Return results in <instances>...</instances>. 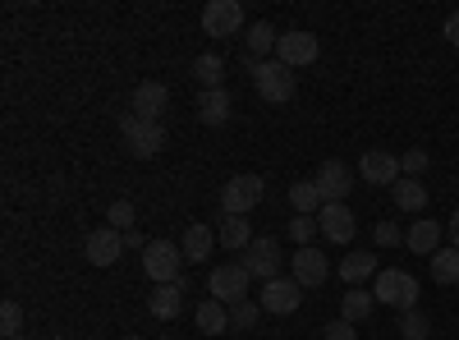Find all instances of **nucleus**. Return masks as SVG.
<instances>
[{
	"instance_id": "9d476101",
	"label": "nucleus",
	"mask_w": 459,
	"mask_h": 340,
	"mask_svg": "<svg viewBox=\"0 0 459 340\" xmlns=\"http://www.w3.org/2000/svg\"><path fill=\"white\" fill-rule=\"evenodd\" d=\"M244 28V5L239 0H212L203 10V32L207 37H235Z\"/></svg>"
},
{
	"instance_id": "cd10ccee",
	"label": "nucleus",
	"mask_w": 459,
	"mask_h": 340,
	"mask_svg": "<svg viewBox=\"0 0 459 340\" xmlns=\"http://www.w3.org/2000/svg\"><path fill=\"white\" fill-rule=\"evenodd\" d=\"M276 42H281V32H276L272 23H253V28H248V51H244V60H262L266 51H276Z\"/></svg>"
},
{
	"instance_id": "393cba45",
	"label": "nucleus",
	"mask_w": 459,
	"mask_h": 340,
	"mask_svg": "<svg viewBox=\"0 0 459 340\" xmlns=\"http://www.w3.org/2000/svg\"><path fill=\"white\" fill-rule=\"evenodd\" d=\"M428 262H432V281L437 285H455L459 281V248L455 244H441Z\"/></svg>"
},
{
	"instance_id": "dca6fc26",
	"label": "nucleus",
	"mask_w": 459,
	"mask_h": 340,
	"mask_svg": "<svg viewBox=\"0 0 459 340\" xmlns=\"http://www.w3.org/2000/svg\"><path fill=\"white\" fill-rule=\"evenodd\" d=\"M170 106V88L157 83V79H147L134 88V116L138 120H161V110Z\"/></svg>"
},
{
	"instance_id": "f704fd0d",
	"label": "nucleus",
	"mask_w": 459,
	"mask_h": 340,
	"mask_svg": "<svg viewBox=\"0 0 459 340\" xmlns=\"http://www.w3.org/2000/svg\"><path fill=\"white\" fill-rule=\"evenodd\" d=\"M372 240H377L381 248H391V244H404V231H400L395 221H377V225H372Z\"/></svg>"
},
{
	"instance_id": "39448f33",
	"label": "nucleus",
	"mask_w": 459,
	"mask_h": 340,
	"mask_svg": "<svg viewBox=\"0 0 459 340\" xmlns=\"http://www.w3.org/2000/svg\"><path fill=\"white\" fill-rule=\"evenodd\" d=\"M281 262H285V257H281V240H272V235H257V240L244 248V267H248V276L262 281V285L281 276Z\"/></svg>"
},
{
	"instance_id": "5701e85b",
	"label": "nucleus",
	"mask_w": 459,
	"mask_h": 340,
	"mask_svg": "<svg viewBox=\"0 0 459 340\" xmlns=\"http://www.w3.org/2000/svg\"><path fill=\"white\" fill-rule=\"evenodd\" d=\"M391 194H395V207H400V212H423V207H428V184H423V179L400 175Z\"/></svg>"
},
{
	"instance_id": "4468645a",
	"label": "nucleus",
	"mask_w": 459,
	"mask_h": 340,
	"mask_svg": "<svg viewBox=\"0 0 459 340\" xmlns=\"http://www.w3.org/2000/svg\"><path fill=\"white\" fill-rule=\"evenodd\" d=\"M290 267H294V281L303 285V290H317V285H326V276H331V262L322 257V248H299L294 257H290Z\"/></svg>"
},
{
	"instance_id": "b1692460",
	"label": "nucleus",
	"mask_w": 459,
	"mask_h": 340,
	"mask_svg": "<svg viewBox=\"0 0 459 340\" xmlns=\"http://www.w3.org/2000/svg\"><path fill=\"white\" fill-rule=\"evenodd\" d=\"M372 309H377V294L363 290V285H350V294L340 299V318L344 322H363V318H372Z\"/></svg>"
},
{
	"instance_id": "ea45409f",
	"label": "nucleus",
	"mask_w": 459,
	"mask_h": 340,
	"mask_svg": "<svg viewBox=\"0 0 459 340\" xmlns=\"http://www.w3.org/2000/svg\"><path fill=\"white\" fill-rule=\"evenodd\" d=\"M446 235H450V244H455V248H459V212H455V216H450V225H446Z\"/></svg>"
},
{
	"instance_id": "58836bf2",
	"label": "nucleus",
	"mask_w": 459,
	"mask_h": 340,
	"mask_svg": "<svg viewBox=\"0 0 459 340\" xmlns=\"http://www.w3.org/2000/svg\"><path fill=\"white\" fill-rule=\"evenodd\" d=\"M125 248H138V253H143V248H147V240H143L138 231H129V235H125Z\"/></svg>"
},
{
	"instance_id": "20e7f679",
	"label": "nucleus",
	"mask_w": 459,
	"mask_h": 340,
	"mask_svg": "<svg viewBox=\"0 0 459 340\" xmlns=\"http://www.w3.org/2000/svg\"><path fill=\"white\" fill-rule=\"evenodd\" d=\"M248 281L253 276H248L244 262H221V267H212V276H207V294L230 309V304H239V299H248Z\"/></svg>"
},
{
	"instance_id": "7ed1b4c3",
	"label": "nucleus",
	"mask_w": 459,
	"mask_h": 340,
	"mask_svg": "<svg viewBox=\"0 0 459 340\" xmlns=\"http://www.w3.org/2000/svg\"><path fill=\"white\" fill-rule=\"evenodd\" d=\"M372 294H377V304L409 313V309H418V276H409V272H400V267H391V272H377Z\"/></svg>"
},
{
	"instance_id": "79ce46f5",
	"label": "nucleus",
	"mask_w": 459,
	"mask_h": 340,
	"mask_svg": "<svg viewBox=\"0 0 459 340\" xmlns=\"http://www.w3.org/2000/svg\"><path fill=\"white\" fill-rule=\"evenodd\" d=\"M14 340H28V336H14Z\"/></svg>"
},
{
	"instance_id": "c9c22d12",
	"label": "nucleus",
	"mask_w": 459,
	"mask_h": 340,
	"mask_svg": "<svg viewBox=\"0 0 459 340\" xmlns=\"http://www.w3.org/2000/svg\"><path fill=\"white\" fill-rule=\"evenodd\" d=\"M400 170H404L409 179H418V175L428 170V153H423V147H413V153H404V157H400Z\"/></svg>"
},
{
	"instance_id": "c85d7f7f",
	"label": "nucleus",
	"mask_w": 459,
	"mask_h": 340,
	"mask_svg": "<svg viewBox=\"0 0 459 340\" xmlns=\"http://www.w3.org/2000/svg\"><path fill=\"white\" fill-rule=\"evenodd\" d=\"M194 74H198V83H203V88H221V79H225V60H221L216 51H207V56L194 60Z\"/></svg>"
},
{
	"instance_id": "f8f14e48",
	"label": "nucleus",
	"mask_w": 459,
	"mask_h": 340,
	"mask_svg": "<svg viewBox=\"0 0 459 340\" xmlns=\"http://www.w3.org/2000/svg\"><path fill=\"white\" fill-rule=\"evenodd\" d=\"M359 175H363L368 184H391V188H395V179H400L404 170H400V157H395V153H386V147H368V153L359 157Z\"/></svg>"
},
{
	"instance_id": "f257e3e1",
	"label": "nucleus",
	"mask_w": 459,
	"mask_h": 340,
	"mask_svg": "<svg viewBox=\"0 0 459 340\" xmlns=\"http://www.w3.org/2000/svg\"><path fill=\"white\" fill-rule=\"evenodd\" d=\"M248 74H253V88L262 101H272V106H285L294 97V74L281 65V60H244Z\"/></svg>"
},
{
	"instance_id": "4be33fe9",
	"label": "nucleus",
	"mask_w": 459,
	"mask_h": 340,
	"mask_svg": "<svg viewBox=\"0 0 459 340\" xmlns=\"http://www.w3.org/2000/svg\"><path fill=\"white\" fill-rule=\"evenodd\" d=\"M377 253H350V257H340V281H350V285H363V281H377Z\"/></svg>"
},
{
	"instance_id": "a211bd4d",
	"label": "nucleus",
	"mask_w": 459,
	"mask_h": 340,
	"mask_svg": "<svg viewBox=\"0 0 459 340\" xmlns=\"http://www.w3.org/2000/svg\"><path fill=\"white\" fill-rule=\"evenodd\" d=\"M230 110H235V101H230L225 88H203V97H198V120H203V125H212V129L225 125Z\"/></svg>"
},
{
	"instance_id": "c756f323",
	"label": "nucleus",
	"mask_w": 459,
	"mask_h": 340,
	"mask_svg": "<svg viewBox=\"0 0 459 340\" xmlns=\"http://www.w3.org/2000/svg\"><path fill=\"white\" fill-rule=\"evenodd\" d=\"M262 318V304H253V299H239V304H230V331H253Z\"/></svg>"
},
{
	"instance_id": "4c0bfd02",
	"label": "nucleus",
	"mask_w": 459,
	"mask_h": 340,
	"mask_svg": "<svg viewBox=\"0 0 459 340\" xmlns=\"http://www.w3.org/2000/svg\"><path fill=\"white\" fill-rule=\"evenodd\" d=\"M446 42H450V47H459V10L446 19Z\"/></svg>"
},
{
	"instance_id": "f3484780",
	"label": "nucleus",
	"mask_w": 459,
	"mask_h": 340,
	"mask_svg": "<svg viewBox=\"0 0 459 340\" xmlns=\"http://www.w3.org/2000/svg\"><path fill=\"white\" fill-rule=\"evenodd\" d=\"M179 309H184V281H175V285H157V290L147 294V313H152V318H161V322L179 318Z\"/></svg>"
},
{
	"instance_id": "7c9ffc66",
	"label": "nucleus",
	"mask_w": 459,
	"mask_h": 340,
	"mask_svg": "<svg viewBox=\"0 0 459 340\" xmlns=\"http://www.w3.org/2000/svg\"><path fill=\"white\" fill-rule=\"evenodd\" d=\"M106 225L110 231H120V235H129V231H138V212H134V203H110V212H106Z\"/></svg>"
},
{
	"instance_id": "6e6552de",
	"label": "nucleus",
	"mask_w": 459,
	"mask_h": 340,
	"mask_svg": "<svg viewBox=\"0 0 459 340\" xmlns=\"http://www.w3.org/2000/svg\"><path fill=\"white\" fill-rule=\"evenodd\" d=\"M125 147L134 157H157L161 147H166V125L161 120H138L129 116L125 120Z\"/></svg>"
},
{
	"instance_id": "aec40b11",
	"label": "nucleus",
	"mask_w": 459,
	"mask_h": 340,
	"mask_svg": "<svg viewBox=\"0 0 459 340\" xmlns=\"http://www.w3.org/2000/svg\"><path fill=\"white\" fill-rule=\"evenodd\" d=\"M404 244L418 253V257H432L441 248V225L437 221H413L409 231H404Z\"/></svg>"
},
{
	"instance_id": "423d86ee",
	"label": "nucleus",
	"mask_w": 459,
	"mask_h": 340,
	"mask_svg": "<svg viewBox=\"0 0 459 340\" xmlns=\"http://www.w3.org/2000/svg\"><path fill=\"white\" fill-rule=\"evenodd\" d=\"M257 203H262V175H235V179H225V188H221V212L225 216H248Z\"/></svg>"
},
{
	"instance_id": "2f4dec72",
	"label": "nucleus",
	"mask_w": 459,
	"mask_h": 340,
	"mask_svg": "<svg viewBox=\"0 0 459 340\" xmlns=\"http://www.w3.org/2000/svg\"><path fill=\"white\" fill-rule=\"evenodd\" d=\"M400 331H404V340H428L432 336V318L423 309H409V313H400Z\"/></svg>"
},
{
	"instance_id": "f03ea898",
	"label": "nucleus",
	"mask_w": 459,
	"mask_h": 340,
	"mask_svg": "<svg viewBox=\"0 0 459 340\" xmlns=\"http://www.w3.org/2000/svg\"><path fill=\"white\" fill-rule=\"evenodd\" d=\"M184 248H175L170 240H152L147 248H143V272H147V281H157V285H175V281H184Z\"/></svg>"
},
{
	"instance_id": "ddd939ff",
	"label": "nucleus",
	"mask_w": 459,
	"mask_h": 340,
	"mask_svg": "<svg viewBox=\"0 0 459 340\" xmlns=\"http://www.w3.org/2000/svg\"><path fill=\"white\" fill-rule=\"evenodd\" d=\"M317 225H322V235H326L331 244H350V240L359 235V216L344 207V203H326V207L317 212Z\"/></svg>"
},
{
	"instance_id": "2eb2a0df",
	"label": "nucleus",
	"mask_w": 459,
	"mask_h": 340,
	"mask_svg": "<svg viewBox=\"0 0 459 340\" xmlns=\"http://www.w3.org/2000/svg\"><path fill=\"white\" fill-rule=\"evenodd\" d=\"M125 253V235L120 231H110V225H97V231L88 235V262L92 267H115Z\"/></svg>"
},
{
	"instance_id": "0eeeda50",
	"label": "nucleus",
	"mask_w": 459,
	"mask_h": 340,
	"mask_svg": "<svg viewBox=\"0 0 459 340\" xmlns=\"http://www.w3.org/2000/svg\"><path fill=\"white\" fill-rule=\"evenodd\" d=\"M317 56H322V42H317L308 28H294V32H285L281 42H276V60L285 69H303V65H313Z\"/></svg>"
},
{
	"instance_id": "1a4fd4ad",
	"label": "nucleus",
	"mask_w": 459,
	"mask_h": 340,
	"mask_svg": "<svg viewBox=\"0 0 459 340\" xmlns=\"http://www.w3.org/2000/svg\"><path fill=\"white\" fill-rule=\"evenodd\" d=\"M262 313H276V318H285V313H299V304H303V285L294 281V276H276V281H266L262 285Z\"/></svg>"
},
{
	"instance_id": "72a5a7b5",
	"label": "nucleus",
	"mask_w": 459,
	"mask_h": 340,
	"mask_svg": "<svg viewBox=\"0 0 459 340\" xmlns=\"http://www.w3.org/2000/svg\"><path fill=\"white\" fill-rule=\"evenodd\" d=\"M0 331H5V340H14L23 331V309L14 304V299H5V309H0Z\"/></svg>"
},
{
	"instance_id": "bb28decb",
	"label": "nucleus",
	"mask_w": 459,
	"mask_h": 340,
	"mask_svg": "<svg viewBox=\"0 0 459 340\" xmlns=\"http://www.w3.org/2000/svg\"><path fill=\"white\" fill-rule=\"evenodd\" d=\"M198 331H212V336H225L230 331V309L221 304V299H203L198 304Z\"/></svg>"
},
{
	"instance_id": "9b49d317",
	"label": "nucleus",
	"mask_w": 459,
	"mask_h": 340,
	"mask_svg": "<svg viewBox=\"0 0 459 340\" xmlns=\"http://www.w3.org/2000/svg\"><path fill=\"white\" fill-rule=\"evenodd\" d=\"M313 179H317L322 207H326V203H344V198H350V188H354V170L344 166V161H322V170H317Z\"/></svg>"
},
{
	"instance_id": "a878e982",
	"label": "nucleus",
	"mask_w": 459,
	"mask_h": 340,
	"mask_svg": "<svg viewBox=\"0 0 459 340\" xmlns=\"http://www.w3.org/2000/svg\"><path fill=\"white\" fill-rule=\"evenodd\" d=\"M290 207H294V216H313V212L322 207L317 179H294V184H290Z\"/></svg>"
},
{
	"instance_id": "e433bc0d",
	"label": "nucleus",
	"mask_w": 459,
	"mask_h": 340,
	"mask_svg": "<svg viewBox=\"0 0 459 340\" xmlns=\"http://www.w3.org/2000/svg\"><path fill=\"white\" fill-rule=\"evenodd\" d=\"M322 331H326L322 340H359V331H354V322H344V318H335V322H326Z\"/></svg>"
},
{
	"instance_id": "a19ab883",
	"label": "nucleus",
	"mask_w": 459,
	"mask_h": 340,
	"mask_svg": "<svg viewBox=\"0 0 459 340\" xmlns=\"http://www.w3.org/2000/svg\"><path fill=\"white\" fill-rule=\"evenodd\" d=\"M125 340H143V336H125Z\"/></svg>"
},
{
	"instance_id": "412c9836",
	"label": "nucleus",
	"mask_w": 459,
	"mask_h": 340,
	"mask_svg": "<svg viewBox=\"0 0 459 340\" xmlns=\"http://www.w3.org/2000/svg\"><path fill=\"white\" fill-rule=\"evenodd\" d=\"M216 240H221V248H235V253H244L257 235H253L248 216H225V221H221V231H216Z\"/></svg>"
},
{
	"instance_id": "473e14b6",
	"label": "nucleus",
	"mask_w": 459,
	"mask_h": 340,
	"mask_svg": "<svg viewBox=\"0 0 459 340\" xmlns=\"http://www.w3.org/2000/svg\"><path fill=\"white\" fill-rule=\"evenodd\" d=\"M317 235H322L317 216H294V221H290V240H294L299 248H308V244H313Z\"/></svg>"
},
{
	"instance_id": "6ab92c4d",
	"label": "nucleus",
	"mask_w": 459,
	"mask_h": 340,
	"mask_svg": "<svg viewBox=\"0 0 459 340\" xmlns=\"http://www.w3.org/2000/svg\"><path fill=\"white\" fill-rule=\"evenodd\" d=\"M212 244H221V240L212 235V225H203V221H194V225L184 231V240H179V248H184L188 262H207V257H212Z\"/></svg>"
}]
</instances>
